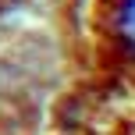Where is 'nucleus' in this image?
I'll return each mask as SVG.
<instances>
[{
  "label": "nucleus",
  "instance_id": "1",
  "mask_svg": "<svg viewBox=\"0 0 135 135\" xmlns=\"http://www.w3.org/2000/svg\"><path fill=\"white\" fill-rule=\"evenodd\" d=\"M114 25H117V36H121V43L135 54V0H124V4L117 7Z\"/></svg>",
  "mask_w": 135,
  "mask_h": 135
}]
</instances>
